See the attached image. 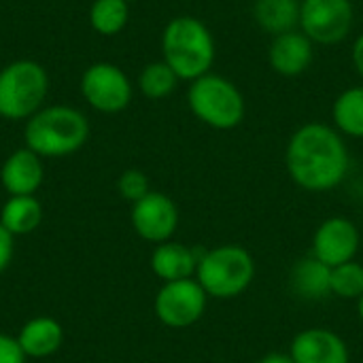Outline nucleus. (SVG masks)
<instances>
[{
  "instance_id": "a211bd4d",
  "label": "nucleus",
  "mask_w": 363,
  "mask_h": 363,
  "mask_svg": "<svg viewBox=\"0 0 363 363\" xmlns=\"http://www.w3.org/2000/svg\"><path fill=\"white\" fill-rule=\"evenodd\" d=\"M43 221V206L34 196H9L0 211V223L13 236L32 234Z\"/></svg>"
},
{
  "instance_id": "f3484780",
  "label": "nucleus",
  "mask_w": 363,
  "mask_h": 363,
  "mask_svg": "<svg viewBox=\"0 0 363 363\" xmlns=\"http://www.w3.org/2000/svg\"><path fill=\"white\" fill-rule=\"evenodd\" d=\"M17 342L26 357L45 359L64 345V328L51 317H34L17 334Z\"/></svg>"
},
{
  "instance_id": "c85d7f7f",
  "label": "nucleus",
  "mask_w": 363,
  "mask_h": 363,
  "mask_svg": "<svg viewBox=\"0 0 363 363\" xmlns=\"http://www.w3.org/2000/svg\"><path fill=\"white\" fill-rule=\"evenodd\" d=\"M357 313H359V319L363 321V296L357 300Z\"/></svg>"
},
{
  "instance_id": "bb28decb",
  "label": "nucleus",
  "mask_w": 363,
  "mask_h": 363,
  "mask_svg": "<svg viewBox=\"0 0 363 363\" xmlns=\"http://www.w3.org/2000/svg\"><path fill=\"white\" fill-rule=\"evenodd\" d=\"M353 64H355V70L359 72V77L363 79V34L353 45Z\"/></svg>"
},
{
  "instance_id": "0eeeda50",
  "label": "nucleus",
  "mask_w": 363,
  "mask_h": 363,
  "mask_svg": "<svg viewBox=\"0 0 363 363\" xmlns=\"http://www.w3.org/2000/svg\"><path fill=\"white\" fill-rule=\"evenodd\" d=\"M208 296L200 287L198 281L185 279V281H172L164 283L162 289L155 296L153 311L155 317L172 330H185L196 325L206 311Z\"/></svg>"
},
{
  "instance_id": "9d476101",
  "label": "nucleus",
  "mask_w": 363,
  "mask_h": 363,
  "mask_svg": "<svg viewBox=\"0 0 363 363\" xmlns=\"http://www.w3.org/2000/svg\"><path fill=\"white\" fill-rule=\"evenodd\" d=\"M134 232L147 242H168L179 228L177 204L160 191H149L143 200L132 204L130 215Z\"/></svg>"
},
{
  "instance_id": "7ed1b4c3",
  "label": "nucleus",
  "mask_w": 363,
  "mask_h": 363,
  "mask_svg": "<svg viewBox=\"0 0 363 363\" xmlns=\"http://www.w3.org/2000/svg\"><path fill=\"white\" fill-rule=\"evenodd\" d=\"M164 62L174 70L179 79L196 81L208 74L215 60V43L208 28L189 15L168 21L162 34Z\"/></svg>"
},
{
  "instance_id": "f8f14e48",
  "label": "nucleus",
  "mask_w": 363,
  "mask_h": 363,
  "mask_svg": "<svg viewBox=\"0 0 363 363\" xmlns=\"http://www.w3.org/2000/svg\"><path fill=\"white\" fill-rule=\"evenodd\" d=\"M296 363H349L351 353L347 342L328 328L302 330L289 347Z\"/></svg>"
},
{
  "instance_id": "423d86ee",
  "label": "nucleus",
  "mask_w": 363,
  "mask_h": 363,
  "mask_svg": "<svg viewBox=\"0 0 363 363\" xmlns=\"http://www.w3.org/2000/svg\"><path fill=\"white\" fill-rule=\"evenodd\" d=\"M191 113L215 130H232L245 117V98L234 83L219 74L196 79L187 91Z\"/></svg>"
},
{
  "instance_id": "dca6fc26",
  "label": "nucleus",
  "mask_w": 363,
  "mask_h": 363,
  "mask_svg": "<svg viewBox=\"0 0 363 363\" xmlns=\"http://www.w3.org/2000/svg\"><path fill=\"white\" fill-rule=\"evenodd\" d=\"M313 60V43L306 34L300 32H285L274 36L270 45V66L285 74L296 77L308 68Z\"/></svg>"
},
{
  "instance_id": "ddd939ff",
  "label": "nucleus",
  "mask_w": 363,
  "mask_h": 363,
  "mask_svg": "<svg viewBox=\"0 0 363 363\" xmlns=\"http://www.w3.org/2000/svg\"><path fill=\"white\" fill-rule=\"evenodd\" d=\"M43 157L28 147L13 151L0 168V183L9 196H34L43 185Z\"/></svg>"
},
{
  "instance_id": "6ab92c4d",
  "label": "nucleus",
  "mask_w": 363,
  "mask_h": 363,
  "mask_svg": "<svg viewBox=\"0 0 363 363\" xmlns=\"http://www.w3.org/2000/svg\"><path fill=\"white\" fill-rule=\"evenodd\" d=\"M253 17L266 32L274 36L294 32V28L300 23V2L298 0H255Z\"/></svg>"
},
{
  "instance_id": "412c9836",
  "label": "nucleus",
  "mask_w": 363,
  "mask_h": 363,
  "mask_svg": "<svg viewBox=\"0 0 363 363\" xmlns=\"http://www.w3.org/2000/svg\"><path fill=\"white\" fill-rule=\"evenodd\" d=\"M130 19L128 0H94L89 9V23L102 36L119 34Z\"/></svg>"
},
{
  "instance_id": "c756f323",
  "label": "nucleus",
  "mask_w": 363,
  "mask_h": 363,
  "mask_svg": "<svg viewBox=\"0 0 363 363\" xmlns=\"http://www.w3.org/2000/svg\"><path fill=\"white\" fill-rule=\"evenodd\" d=\"M128 2H130V0H128Z\"/></svg>"
},
{
  "instance_id": "4be33fe9",
  "label": "nucleus",
  "mask_w": 363,
  "mask_h": 363,
  "mask_svg": "<svg viewBox=\"0 0 363 363\" xmlns=\"http://www.w3.org/2000/svg\"><path fill=\"white\" fill-rule=\"evenodd\" d=\"M177 81H179V77L174 74V70L162 60V62H151L143 68V72L138 77V87L147 98L162 100L174 91Z\"/></svg>"
},
{
  "instance_id": "20e7f679",
  "label": "nucleus",
  "mask_w": 363,
  "mask_h": 363,
  "mask_svg": "<svg viewBox=\"0 0 363 363\" xmlns=\"http://www.w3.org/2000/svg\"><path fill=\"white\" fill-rule=\"evenodd\" d=\"M255 279V259L240 245H219L198 259L196 281L215 300L242 296Z\"/></svg>"
},
{
  "instance_id": "cd10ccee",
  "label": "nucleus",
  "mask_w": 363,
  "mask_h": 363,
  "mask_svg": "<svg viewBox=\"0 0 363 363\" xmlns=\"http://www.w3.org/2000/svg\"><path fill=\"white\" fill-rule=\"evenodd\" d=\"M257 363H296L291 359V355L289 353H268V355H264L262 359Z\"/></svg>"
},
{
  "instance_id": "39448f33",
  "label": "nucleus",
  "mask_w": 363,
  "mask_h": 363,
  "mask_svg": "<svg viewBox=\"0 0 363 363\" xmlns=\"http://www.w3.org/2000/svg\"><path fill=\"white\" fill-rule=\"evenodd\" d=\"M49 91V74L34 60H15L0 70V117L30 119L40 111Z\"/></svg>"
},
{
  "instance_id": "f03ea898",
  "label": "nucleus",
  "mask_w": 363,
  "mask_h": 363,
  "mask_svg": "<svg viewBox=\"0 0 363 363\" xmlns=\"http://www.w3.org/2000/svg\"><path fill=\"white\" fill-rule=\"evenodd\" d=\"M89 138L87 117L64 104L47 106L34 113L23 128V140L40 157H64L77 153Z\"/></svg>"
},
{
  "instance_id": "9b49d317",
  "label": "nucleus",
  "mask_w": 363,
  "mask_h": 363,
  "mask_svg": "<svg viewBox=\"0 0 363 363\" xmlns=\"http://www.w3.org/2000/svg\"><path fill=\"white\" fill-rule=\"evenodd\" d=\"M359 230L347 217L325 219L313 236V253L319 262L330 268L353 262L359 251Z\"/></svg>"
},
{
  "instance_id": "1a4fd4ad",
  "label": "nucleus",
  "mask_w": 363,
  "mask_h": 363,
  "mask_svg": "<svg viewBox=\"0 0 363 363\" xmlns=\"http://www.w3.org/2000/svg\"><path fill=\"white\" fill-rule=\"evenodd\" d=\"M353 23L351 0H302L300 26L304 34L321 45L340 43Z\"/></svg>"
},
{
  "instance_id": "f257e3e1",
  "label": "nucleus",
  "mask_w": 363,
  "mask_h": 363,
  "mask_svg": "<svg viewBox=\"0 0 363 363\" xmlns=\"http://www.w3.org/2000/svg\"><path fill=\"white\" fill-rule=\"evenodd\" d=\"M285 164L291 181L313 194L338 187L349 172L342 136L325 123H306L289 140Z\"/></svg>"
},
{
  "instance_id": "aec40b11",
  "label": "nucleus",
  "mask_w": 363,
  "mask_h": 363,
  "mask_svg": "<svg viewBox=\"0 0 363 363\" xmlns=\"http://www.w3.org/2000/svg\"><path fill=\"white\" fill-rule=\"evenodd\" d=\"M334 121L342 134L363 138V87H351L336 98Z\"/></svg>"
},
{
  "instance_id": "2eb2a0df",
  "label": "nucleus",
  "mask_w": 363,
  "mask_h": 363,
  "mask_svg": "<svg viewBox=\"0 0 363 363\" xmlns=\"http://www.w3.org/2000/svg\"><path fill=\"white\" fill-rule=\"evenodd\" d=\"M198 259H200V255H196L194 249H189L181 242L168 240V242H162L153 249L151 270L164 283L185 281V279L196 277Z\"/></svg>"
},
{
  "instance_id": "393cba45",
  "label": "nucleus",
  "mask_w": 363,
  "mask_h": 363,
  "mask_svg": "<svg viewBox=\"0 0 363 363\" xmlns=\"http://www.w3.org/2000/svg\"><path fill=\"white\" fill-rule=\"evenodd\" d=\"M26 353L21 351L17 338L0 334V363H26Z\"/></svg>"
},
{
  "instance_id": "5701e85b",
  "label": "nucleus",
  "mask_w": 363,
  "mask_h": 363,
  "mask_svg": "<svg viewBox=\"0 0 363 363\" xmlns=\"http://www.w3.org/2000/svg\"><path fill=\"white\" fill-rule=\"evenodd\" d=\"M332 296L340 300H359L363 296V264L347 262L332 268Z\"/></svg>"
},
{
  "instance_id": "b1692460",
  "label": "nucleus",
  "mask_w": 363,
  "mask_h": 363,
  "mask_svg": "<svg viewBox=\"0 0 363 363\" xmlns=\"http://www.w3.org/2000/svg\"><path fill=\"white\" fill-rule=\"evenodd\" d=\"M117 189H119V194H121L125 200H130L132 204L138 202V200H143V198L151 191L147 174H145L143 170H136V168H130V170L121 172V177H119V181H117Z\"/></svg>"
},
{
  "instance_id": "a878e982",
  "label": "nucleus",
  "mask_w": 363,
  "mask_h": 363,
  "mask_svg": "<svg viewBox=\"0 0 363 363\" xmlns=\"http://www.w3.org/2000/svg\"><path fill=\"white\" fill-rule=\"evenodd\" d=\"M15 255V236L0 223V274L11 266Z\"/></svg>"
},
{
  "instance_id": "4468645a",
  "label": "nucleus",
  "mask_w": 363,
  "mask_h": 363,
  "mask_svg": "<svg viewBox=\"0 0 363 363\" xmlns=\"http://www.w3.org/2000/svg\"><path fill=\"white\" fill-rule=\"evenodd\" d=\"M289 289L296 298L306 302L325 300L332 296V268L315 255L302 257L289 272Z\"/></svg>"
},
{
  "instance_id": "6e6552de",
  "label": "nucleus",
  "mask_w": 363,
  "mask_h": 363,
  "mask_svg": "<svg viewBox=\"0 0 363 363\" xmlns=\"http://www.w3.org/2000/svg\"><path fill=\"white\" fill-rule=\"evenodd\" d=\"M81 94L91 108L111 115L130 104L132 83L119 66L111 62H96L81 77Z\"/></svg>"
}]
</instances>
